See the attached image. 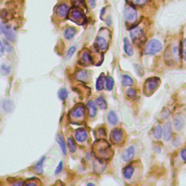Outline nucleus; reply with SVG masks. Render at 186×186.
Returning a JSON list of instances; mask_svg holds the SVG:
<instances>
[{"instance_id": "17", "label": "nucleus", "mask_w": 186, "mask_h": 186, "mask_svg": "<svg viewBox=\"0 0 186 186\" xmlns=\"http://www.w3.org/2000/svg\"><path fill=\"white\" fill-rule=\"evenodd\" d=\"M174 126L177 130H180L185 126V120H184L183 116H178L174 119Z\"/></svg>"}, {"instance_id": "40", "label": "nucleus", "mask_w": 186, "mask_h": 186, "mask_svg": "<svg viewBox=\"0 0 186 186\" xmlns=\"http://www.w3.org/2000/svg\"><path fill=\"white\" fill-rule=\"evenodd\" d=\"M4 50H5V47H4V46L2 45V44L1 41H0V56L3 55Z\"/></svg>"}, {"instance_id": "23", "label": "nucleus", "mask_w": 186, "mask_h": 186, "mask_svg": "<svg viewBox=\"0 0 186 186\" xmlns=\"http://www.w3.org/2000/svg\"><path fill=\"white\" fill-rule=\"evenodd\" d=\"M76 34V30L73 27H69L65 29V33H64V35H65V37L67 39H72L74 35Z\"/></svg>"}, {"instance_id": "4", "label": "nucleus", "mask_w": 186, "mask_h": 186, "mask_svg": "<svg viewBox=\"0 0 186 186\" xmlns=\"http://www.w3.org/2000/svg\"><path fill=\"white\" fill-rule=\"evenodd\" d=\"M85 114V108L83 105H78L71 111L70 116L74 121H81L84 119Z\"/></svg>"}, {"instance_id": "34", "label": "nucleus", "mask_w": 186, "mask_h": 186, "mask_svg": "<svg viewBox=\"0 0 186 186\" xmlns=\"http://www.w3.org/2000/svg\"><path fill=\"white\" fill-rule=\"evenodd\" d=\"M132 2L137 5H143L147 2V0H131Z\"/></svg>"}, {"instance_id": "19", "label": "nucleus", "mask_w": 186, "mask_h": 186, "mask_svg": "<svg viewBox=\"0 0 186 186\" xmlns=\"http://www.w3.org/2000/svg\"><path fill=\"white\" fill-rule=\"evenodd\" d=\"M134 173V167L132 165H128L124 169L123 174L126 179L129 180L132 177Z\"/></svg>"}, {"instance_id": "18", "label": "nucleus", "mask_w": 186, "mask_h": 186, "mask_svg": "<svg viewBox=\"0 0 186 186\" xmlns=\"http://www.w3.org/2000/svg\"><path fill=\"white\" fill-rule=\"evenodd\" d=\"M124 48H125V51L127 55L129 56L133 55L132 46L130 42L127 38H125V39H124Z\"/></svg>"}, {"instance_id": "25", "label": "nucleus", "mask_w": 186, "mask_h": 186, "mask_svg": "<svg viewBox=\"0 0 186 186\" xmlns=\"http://www.w3.org/2000/svg\"><path fill=\"white\" fill-rule=\"evenodd\" d=\"M3 108L4 110H5L6 112H10L12 111V110L13 109V102L11 101V100H6L3 102Z\"/></svg>"}, {"instance_id": "12", "label": "nucleus", "mask_w": 186, "mask_h": 186, "mask_svg": "<svg viewBox=\"0 0 186 186\" xmlns=\"http://www.w3.org/2000/svg\"><path fill=\"white\" fill-rule=\"evenodd\" d=\"M80 63H82L83 65H90L92 63V58L88 51H84L81 53Z\"/></svg>"}, {"instance_id": "26", "label": "nucleus", "mask_w": 186, "mask_h": 186, "mask_svg": "<svg viewBox=\"0 0 186 186\" xmlns=\"http://www.w3.org/2000/svg\"><path fill=\"white\" fill-rule=\"evenodd\" d=\"M121 82L124 86H131V85L133 84L132 79L127 75H124L122 76Z\"/></svg>"}, {"instance_id": "20", "label": "nucleus", "mask_w": 186, "mask_h": 186, "mask_svg": "<svg viewBox=\"0 0 186 186\" xmlns=\"http://www.w3.org/2000/svg\"><path fill=\"white\" fill-rule=\"evenodd\" d=\"M44 159H45V157H42L34 166V171L37 174H42L43 172V163Z\"/></svg>"}, {"instance_id": "16", "label": "nucleus", "mask_w": 186, "mask_h": 186, "mask_svg": "<svg viewBox=\"0 0 186 186\" xmlns=\"http://www.w3.org/2000/svg\"><path fill=\"white\" fill-rule=\"evenodd\" d=\"M75 137L79 142H84L87 138V132L84 129H79L76 132Z\"/></svg>"}, {"instance_id": "31", "label": "nucleus", "mask_w": 186, "mask_h": 186, "mask_svg": "<svg viewBox=\"0 0 186 186\" xmlns=\"http://www.w3.org/2000/svg\"><path fill=\"white\" fill-rule=\"evenodd\" d=\"M87 78V72L86 71H84V70H81V71H79L76 75V79H78V80L84 81L86 80Z\"/></svg>"}, {"instance_id": "39", "label": "nucleus", "mask_w": 186, "mask_h": 186, "mask_svg": "<svg viewBox=\"0 0 186 186\" xmlns=\"http://www.w3.org/2000/svg\"><path fill=\"white\" fill-rule=\"evenodd\" d=\"M2 71L4 73H8L9 72V68L7 67L6 65H2Z\"/></svg>"}, {"instance_id": "3", "label": "nucleus", "mask_w": 186, "mask_h": 186, "mask_svg": "<svg viewBox=\"0 0 186 186\" xmlns=\"http://www.w3.org/2000/svg\"><path fill=\"white\" fill-rule=\"evenodd\" d=\"M125 20L129 23H133L137 18V12L134 7L132 5L126 6L124 11Z\"/></svg>"}, {"instance_id": "11", "label": "nucleus", "mask_w": 186, "mask_h": 186, "mask_svg": "<svg viewBox=\"0 0 186 186\" xmlns=\"http://www.w3.org/2000/svg\"><path fill=\"white\" fill-rule=\"evenodd\" d=\"M55 11L58 16L64 17L66 16L68 13H69V7L66 4H61V5L58 6Z\"/></svg>"}, {"instance_id": "2", "label": "nucleus", "mask_w": 186, "mask_h": 186, "mask_svg": "<svg viewBox=\"0 0 186 186\" xmlns=\"http://www.w3.org/2000/svg\"><path fill=\"white\" fill-rule=\"evenodd\" d=\"M70 18L71 20L76 23V24L83 25L86 22V17L82 11L80 9L74 8L71 11L70 13Z\"/></svg>"}, {"instance_id": "6", "label": "nucleus", "mask_w": 186, "mask_h": 186, "mask_svg": "<svg viewBox=\"0 0 186 186\" xmlns=\"http://www.w3.org/2000/svg\"><path fill=\"white\" fill-rule=\"evenodd\" d=\"M158 84H159V79L156 78V77L149 79L147 81L146 84L145 86V93H150V94L152 93L157 88V87L158 86Z\"/></svg>"}, {"instance_id": "8", "label": "nucleus", "mask_w": 186, "mask_h": 186, "mask_svg": "<svg viewBox=\"0 0 186 186\" xmlns=\"http://www.w3.org/2000/svg\"><path fill=\"white\" fill-rule=\"evenodd\" d=\"M0 26H1L2 32L4 33V34L5 35L7 39L11 41V42H13L15 39V34L13 29L7 26H5V25H1Z\"/></svg>"}, {"instance_id": "35", "label": "nucleus", "mask_w": 186, "mask_h": 186, "mask_svg": "<svg viewBox=\"0 0 186 186\" xmlns=\"http://www.w3.org/2000/svg\"><path fill=\"white\" fill-rule=\"evenodd\" d=\"M75 50H76V47H75V46H71V47L70 48V49H69V50H68L67 55H66V58H71V56L73 55V54L74 53Z\"/></svg>"}, {"instance_id": "13", "label": "nucleus", "mask_w": 186, "mask_h": 186, "mask_svg": "<svg viewBox=\"0 0 186 186\" xmlns=\"http://www.w3.org/2000/svg\"><path fill=\"white\" fill-rule=\"evenodd\" d=\"M163 134H164V138L165 140H170L172 136V125L170 122H167L163 128Z\"/></svg>"}, {"instance_id": "38", "label": "nucleus", "mask_w": 186, "mask_h": 186, "mask_svg": "<svg viewBox=\"0 0 186 186\" xmlns=\"http://www.w3.org/2000/svg\"><path fill=\"white\" fill-rule=\"evenodd\" d=\"M181 158L182 159H183V161H185V162H186V148H184L183 150H182L181 151Z\"/></svg>"}, {"instance_id": "15", "label": "nucleus", "mask_w": 186, "mask_h": 186, "mask_svg": "<svg viewBox=\"0 0 186 186\" xmlns=\"http://www.w3.org/2000/svg\"><path fill=\"white\" fill-rule=\"evenodd\" d=\"M87 107L90 117H95L97 113V107L95 103L92 100H90L87 103Z\"/></svg>"}, {"instance_id": "33", "label": "nucleus", "mask_w": 186, "mask_h": 186, "mask_svg": "<svg viewBox=\"0 0 186 186\" xmlns=\"http://www.w3.org/2000/svg\"><path fill=\"white\" fill-rule=\"evenodd\" d=\"M127 95L129 98H134L135 96V95H136V92H135V90L134 89H129L127 91Z\"/></svg>"}, {"instance_id": "32", "label": "nucleus", "mask_w": 186, "mask_h": 186, "mask_svg": "<svg viewBox=\"0 0 186 186\" xmlns=\"http://www.w3.org/2000/svg\"><path fill=\"white\" fill-rule=\"evenodd\" d=\"M68 91L65 88H62L58 92V97L62 100H65L68 97Z\"/></svg>"}, {"instance_id": "24", "label": "nucleus", "mask_w": 186, "mask_h": 186, "mask_svg": "<svg viewBox=\"0 0 186 186\" xmlns=\"http://www.w3.org/2000/svg\"><path fill=\"white\" fill-rule=\"evenodd\" d=\"M104 81H105V78L103 75L101 74L100 76L98 77L96 81V89L98 91L102 90L103 89L104 87Z\"/></svg>"}, {"instance_id": "14", "label": "nucleus", "mask_w": 186, "mask_h": 186, "mask_svg": "<svg viewBox=\"0 0 186 186\" xmlns=\"http://www.w3.org/2000/svg\"><path fill=\"white\" fill-rule=\"evenodd\" d=\"M96 44L101 50H106L108 48V42L102 36H98L96 39Z\"/></svg>"}, {"instance_id": "37", "label": "nucleus", "mask_w": 186, "mask_h": 186, "mask_svg": "<svg viewBox=\"0 0 186 186\" xmlns=\"http://www.w3.org/2000/svg\"><path fill=\"white\" fill-rule=\"evenodd\" d=\"M62 169H63V162H61L59 163V164H58V166H57V168H56L55 174H59L60 172L62 171Z\"/></svg>"}, {"instance_id": "1", "label": "nucleus", "mask_w": 186, "mask_h": 186, "mask_svg": "<svg viewBox=\"0 0 186 186\" xmlns=\"http://www.w3.org/2000/svg\"><path fill=\"white\" fill-rule=\"evenodd\" d=\"M162 49V44L158 40L152 39L147 43L145 52L148 55H154L159 52Z\"/></svg>"}, {"instance_id": "10", "label": "nucleus", "mask_w": 186, "mask_h": 186, "mask_svg": "<svg viewBox=\"0 0 186 186\" xmlns=\"http://www.w3.org/2000/svg\"><path fill=\"white\" fill-rule=\"evenodd\" d=\"M134 156H135V148H134L133 146H130L123 152L122 159L125 162H129L133 158Z\"/></svg>"}, {"instance_id": "42", "label": "nucleus", "mask_w": 186, "mask_h": 186, "mask_svg": "<svg viewBox=\"0 0 186 186\" xmlns=\"http://www.w3.org/2000/svg\"><path fill=\"white\" fill-rule=\"evenodd\" d=\"M2 28H1V26H0V34H1V33H2Z\"/></svg>"}, {"instance_id": "9", "label": "nucleus", "mask_w": 186, "mask_h": 186, "mask_svg": "<svg viewBox=\"0 0 186 186\" xmlns=\"http://www.w3.org/2000/svg\"><path fill=\"white\" fill-rule=\"evenodd\" d=\"M123 137V132L120 129H114L110 134V139L114 143H119L121 142Z\"/></svg>"}, {"instance_id": "36", "label": "nucleus", "mask_w": 186, "mask_h": 186, "mask_svg": "<svg viewBox=\"0 0 186 186\" xmlns=\"http://www.w3.org/2000/svg\"><path fill=\"white\" fill-rule=\"evenodd\" d=\"M183 55L184 60L186 61V39H185L183 43Z\"/></svg>"}, {"instance_id": "27", "label": "nucleus", "mask_w": 186, "mask_h": 186, "mask_svg": "<svg viewBox=\"0 0 186 186\" xmlns=\"http://www.w3.org/2000/svg\"><path fill=\"white\" fill-rule=\"evenodd\" d=\"M153 135H154V137L157 140L160 139L161 137H162V128L161 126L158 125L157 126V127H156V128H155L154 130V132H153Z\"/></svg>"}, {"instance_id": "22", "label": "nucleus", "mask_w": 186, "mask_h": 186, "mask_svg": "<svg viewBox=\"0 0 186 186\" xmlns=\"http://www.w3.org/2000/svg\"><path fill=\"white\" fill-rule=\"evenodd\" d=\"M108 120L110 125H115L117 124L118 118H117V116H116V114L115 113V112L113 111V110H110L109 113H108Z\"/></svg>"}, {"instance_id": "5", "label": "nucleus", "mask_w": 186, "mask_h": 186, "mask_svg": "<svg viewBox=\"0 0 186 186\" xmlns=\"http://www.w3.org/2000/svg\"><path fill=\"white\" fill-rule=\"evenodd\" d=\"M130 36L133 42L137 44L143 43L144 40V34L140 28H134L132 30H131Z\"/></svg>"}, {"instance_id": "28", "label": "nucleus", "mask_w": 186, "mask_h": 186, "mask_svg": "<svg viewBox=\"0 0 186 186\" xmlns=\"http://www.w3.org/2000/svg\"><path fill=\"white\" fill-rule=\"evenodd\" d=\"M96 104L98 105V107L101 108V109H106V108H107V103H106V101L103 98H101V97L97 99Z\"/></svg>"}, {"instance_id": "41", "label": "nucleus", "mask_w": 186, "mask_h": 186, "mask_svg": "<svg viewBox=\"0 0 186 186\" xmlns=\"http://www.w3.org/2000/svg\"><path fill=\"white\" fill-rule=\"evenodd\" d=\"M89 2H90L91 7H92V8H94V7H95V5H96V0H89Z\"/></svg>"}, {"instance_id": "29", "label": "nucleus", "mask_w": 186, "mask_h": 186, "mask_svg": "<svg viewBox=\"0 0 186 186\" xmlns=\"http://www.w3.org/2000/svg\"><path fill=\"white\" fill-rule=\"evenodd\" d=\"M106 89L108 90H111L113 89L114 85V80L111 76H107L106 77Z\"/></svg>"}, {"instance_id": "30", "label": "nucleus", "mask_w": 186, "mask_h": 186, "mask_svg": "<svg viewBox=\"0 0 186 186\" xmlns=\"http://www.w3.org/2000/svg\"><path fill=\"white\" fill-rule=\"evenodd\" d=\"M68 146H69V148L71 151V152H75L76 150V145L73 139L71 138V137H69V140H68Z\"/></svg>"}, {"instance_id": "21", "label": "nucleus", "mask_w": 186, "mask_h": 186, "mask_svg": "<svg viewBox=\"0 0 186 186\" xmlns=\"http://www.w3.org/2000/svg\"><path fill=\"white\" fill-rule=\"evenodd\" d=\"M57 141H58V143H59L60 147H61L63 154H66V145H65V140H64L63 135H58Z\"/></svg>"}, {"instance_id": "7", "label": "nucleus", "mask_w": 186, "mask_h": 186, "mask_svg": "<svg viewBox=\"0 0 186 186\" xmlns=\"http://www.w3.org/2000/svg\"><path fill=\"white\" fill-rule=\"evenodd\" d=\"M101 143L102 144L99 145L100 146L98 147V149H97L98 154L101 158L102 157V158H108V154H109V151H110L109 144L105 140H102Z\"/></svg>"}]
</instances>
